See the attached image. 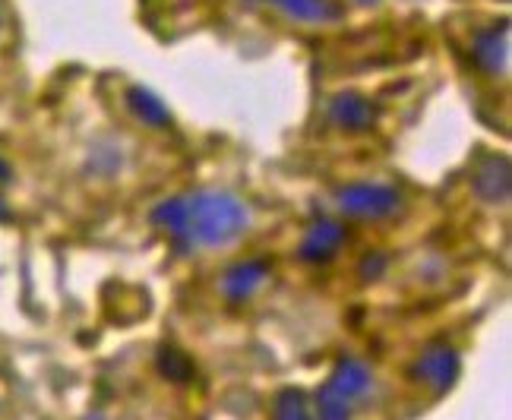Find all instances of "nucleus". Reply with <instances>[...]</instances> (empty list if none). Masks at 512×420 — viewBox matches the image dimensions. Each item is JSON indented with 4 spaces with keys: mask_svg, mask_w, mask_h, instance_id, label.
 Instances as JSON below:
<instances>
[{
    "mask_svg": "<svg viewBox=\"0 0 512 420\" xmlns=\"http://www.w3.org/2000/svg\"><path fill=\"white\" fill-rule=\"evenodd\" d=\"M418 373H421L437 392H446L452 383H456V376H459V360H456V354H452L449 348H430V351L421 357Z\"/></svg>",
    "mask_w": 512,
    "mask_h": 420,
    "instance_id": "nucleus-1",
    "label": "nucleus"
},
{
    "mask_svg": "<svg viewBox=\"0 0 512 420\" xmlns=\"http://www.w3.org/2000/svg\"><path fill=\"white\" fill-rule=\"evenodd\" d=\"M370 383V373L358 364V360H339V367L332 370L329 376V389L332 392H339L345 398H354V395H361Z\"/></svg>",
    "mask_w": 512,
    "mask_h": 420,
    "instance_id": "nucleus-2",
    "label": "nucleus"
},
{
    "mask_svg": "<svg viewBox=\"0 0 512 420\" xmlns=\"http://www.w3.org/2000/svg\"><path fill=\"white\" fill-rule=\"evenodd\" d=\"M272 420H313L310 408H307V398L298 389H285L275 395V405H272Z\"/></svg>",
    "mask_w": 512,
    "mask_h": 420,
    "instance_id": "nucleus-3",
    "label": "nucleus"
},
{
    "mask_svg": "<svg viewBox=\"0 0 512 420\" xmlns=\"http://www.w3.org/2000/svg\"><path fill=\"white\" fill-rule=\"evenodd\" d=\"M317 417L320 420H351L348 398L339 395V392H332L329 386H323L320 395H317Z\"/></svg>",
    "mask_w": 512,
    "mask_h": 420,
    "instance_id": "nucleus-4",
    "label": "nucleus"
},
{
    "mask_svg": "<svg viewBox=\"0 0 512 420\" xmlns=\"http://www.w3.org/2000/svg\"><path fill=\"white\" fill-rule=\"evenodd\" d=\"M348 206L358 209V212H386L392 206V196L383 193V190H354L348 193Z\"/></svg>",
    "mask_w": 512,
    "mask_h": 420,
    "instance_id": "nucleus-5",
    "label": "nucleus"
},
{
    "mask_svg": "<svg viewBox=\"0 0 512 420\" xmlns=\"http://www.w3.org/2000/svg\"><path fill=\"white\" fill-rule=\"evenodd\" d=\"M159 367H162L165 376L177 379V383H184V379H190V364H187V360L177 357V351H165L162 360H159Z\"/></svg>",
    "mask_w": 512,
    "mask_h": 420,
    "instance_id": "nucleus-6",
    "label": "nucleus"
},
{
    "mask_svg": "<svg viewBox=\"0 0 512 420\" xmlns=\"http://www.w3.org/2000/svg\"><path fill=\"white\" fill-rule=\"evenodd\" d=\"M0 174H4V165H0Z\"/></svg>",
    "mask_w": 512,
    "mask_h": 420,
    "instance_id": "nucleus-7",
    "label": "nucleus"
},
{
    "mask_svg": "<svg viewBox=\"0 0 512 420\" xmlns=\"http://www.w3.org/2000/svg\"><path fill=\"white\" fill-rule=\"evenodd\" d=\"M0 215H4V206H0Z\"/></svg>",
    "mask_w": 512,
    "mask_h": 420,
    "instance_id": "nucleus-8",
    "label": "nucleus"
}]
</instances>
